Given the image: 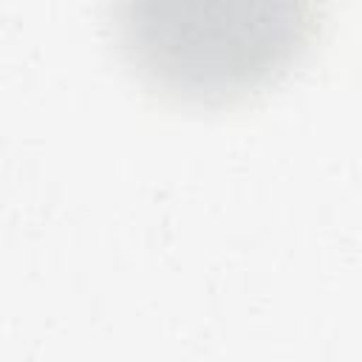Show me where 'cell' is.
Wrapping results in <instances>:
<instances>
[{"label":"cell","instance_id":"cell-1","mask_svg":"<svg viewBox=\"0 0 362 362\" xmlns=\"http://www.w3.org/2000/svg\"><path fill=\"white\" fill-rule=\"evenodd\" d=\"M322 0H113L139 76L189 105H229L274 85L311 48Z\"/></svg>","mask_w":362,"mask_h":362}]
</instances>
